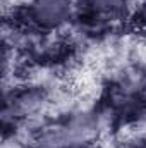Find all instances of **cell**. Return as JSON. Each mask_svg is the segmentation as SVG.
I'll return each mask as SVG.
<instances>
[{
	"mask_svg": "<svg viewBox=\"0 0 146 148\" xmlns=\"http://www.w3.org/2000/svg\"><path fill=\"white\" fill-rule=\"evenodd\" d=\"M139 21H141V24L146 28V2L141 5V9H139Z\"/></svg>",
	"mask_w": 146,
	"mask_h": 148,
	"instance_id": "cell-3",
	"label": "cell"
},
{
	"mask_svg": "<svg viewBox=\"0 0 146 148\" xmlns=\"http://www.w3.org/2000/svg\"><path fill=\"white\" fill-rule=\"evenodd\" d=\"M88 9L98 17H115L124 10L126 0H86Z\"/></svg>",
	"mask_w": 146,
	"mask_h": 148,
	"instance_id": "cell-2",
	"label": "cell"
},
{
	"mask_svg": "<svg viewBox=\"0 0 146 148\" xmlns=\"http://www.w3.org/2000/svg\"><path fill=\"white\" fill-rule=\"evenodd\" d=\"M71 0H33L29 3V19L41 29H57L71 17Z\"/></svg>",
	"mask_w": 146,
	"mask_h": 148,
	"instance_id": "cell-1",
	"label": "cell"
}]
</instances>
